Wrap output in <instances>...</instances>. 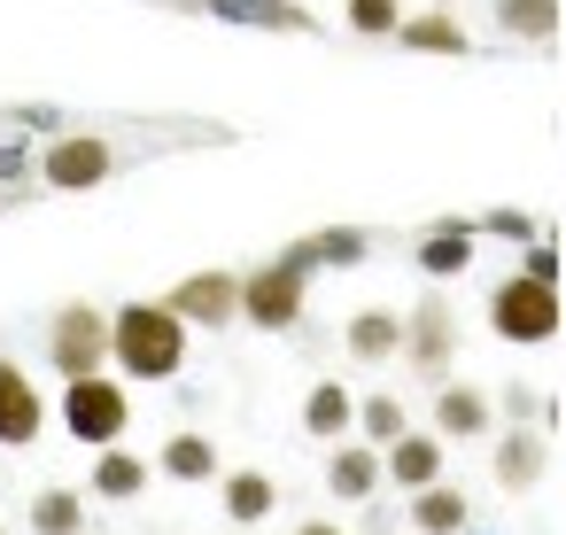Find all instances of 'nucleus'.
Masks as SVG:
<instances>
[{"instance_id": "1", "label": "nucleus", "mask_w": 566, "mask_h": 535, "mask_svg": "<svg viewBox=\"0 0 566 535\" xmlns=\"http://www.w3.org/2000/svg\"><path fill=\"white\" fill-rule=\"evenodd\" d=\"M187 326L156 303V295H133L125 311H109V365H117V380L125 388H140V380H179L187 373Z\"/></svg>"}, {"instance_id": "2", "label": "nucleus", "mask_w": 566, "mask_h": 535, "mask_svg": "<svg viewBox=\"0 0 566 535\" xmlns=\"http://www.w3.org/2000/svg\"><path fill=\"white\" fill-rule=\"evenodd\" d=\"M133 156H148V148H125V140H109V133H48L32 179H40V195H86V187L117 179Z\"/></svg>"}, {"instance_id": "3", "label": "nucleus", "mask_w": 566, "mask_h": 535, "mask_svg": "<svg viewBox=\"0 0 566 535\" xmlns=\"http://www.w3.org/2000/svg\"><path fill=\"white\" fill-rule=\"evenodd\" d=\"M63 427H71V442H86V450L125 442V427H133V388H125L117 373H78V380H63Z\"/></svg>"}, {"instance_id": "4", "label": "nucleus", "mask_w": 566, "mask_h": 535, "mask_svg": "<svg viewBox=\"0 0 566 535\" xmlns=\"http://www.w3.org/2000/svg\"><path fill=\"white\" fill-rule=\"evenodd\" d=\"M489 334H496V342H520V349H543V342L558 334V287H543V280H527V272L496 280V287H489Z\"/></svg>"}, {"instance_id": "5", "label": "nucleus", "mask_w": 566, "mask_h": 535, "mask_svg": "<svg viewBox=\"0 0 566 535\" xmlns=\"http://www.w3.org/2000/svg\"><path fill=\"white\" fill-rule=\"evenodd\" d=\"M303 311H311V280L287 272L280 256L256 264V272H241V311H233L241 326H256V334H295Z\"/></svg>"}, {"instance_id": "6", "label": "nucleus", "mask_w": 566, "mask_h": 535, "mask_svg": "<svg viewBox=\"0 0 566 535\" xmlns=\"http://www.w3.org/2000/svg\"><path fill=\"white\" fill-rule=\"evenodd\" d=\"M48 365H55L63 380H78V373H109V311H94V303H63V311L48 318Z\"/></svg>"}, {"instance_id": "7", "label": "nucleus", "mask_w": 566, "mask_h": 535, "mask_svg": "<svg viewBox=\"0 0 566 535\" xmlns=\"http://www.w3.org/2000/svg\"><path fill=\"white\" fill-rule=\"evenodd\" d=\"M164 311L187 326V334H226V326H241L233 311H241V272H187L171 295H164Z\"/></svg>"}, {"instance_id": "8", "label": "nucleus", "mask_w": 566, "mask_h": 535, "mask_svg": "<svg viewBox=\"0 0 566 535\" xmlns=\"http://www.w3.org/2000/svg\"><path fill=\"white\" fill-rule=\"evenodd\" d=\"M373 249H380V233L373 225H318V233H303V241H287L280 249V264L287 272H365L373 264Z\"/></svg>"}, {"instance_id": "9", "label": "nucleus", "mask_w": 566, "mask_h": 535, "mask_svg": "<svg viewBox=\"0 0 566 535\" xmlns=\"http://www.w3.org/2000/svg\"><path fill=\"white\" fill-rule=\"evenodd\" d=\"M450 349H458V318H450V303H442V295H419V303L403 311V342H396V357H403L411 373H450Z\"/></svg>"}, {"instance_id": "10", "label": "nucleus", "mask_w": 566, "mask_h": 535, "mask_svg": "<svg viewBox=\"0 0 566 535\" xmlns=\"http://www.w3.org/2000/svg\"><path fill=\"white\" fill-rule=\"evenodd\" d=\"M473 249H481V233H473V218H434V225H419L411 233V264H419V280H458V272H473Z\"/></svg>"}, {"instance_id": "11", "label": "nucleus", "mask_w": 566, "mask_h": 535, "mask_svg": "<svg viewBox=\"0 0 566 535\" xmlns=\"http://www.w3.org/2000/svg\"><path fill=\"white\" fill-rule=\"evenodd\" d=\"M40 434H48V396L17 357H0V450H32Z\"/></svg>"}, {"instance_id": "12", "label": "nucleus", "mask_w": 566, "mask_h": 535, "mask_svg": "<svg viewBox=\"0 0 566 535\" xmlns=\"http://www.w3.org/2000/svg\"><path fill=\"white\" fill-rule=\"evenodd\" d=\"M442 465H450V442L434 427H403L380 450V481H396V489H427V481H442Z\"/></svg>"}, {"instance_id": "13", "label": "nucleus", "mask_w": 566, "mask_h": 535, "mask_svg": "<svg viewBox=\"0 0 566 535\" xmlns=\"http://www.w3.org/2000/svg\"><path fill=\"white\" fill-rule=\"evenodd\" d=\"M489 427H496V396H489V388L450 380V388L434 396V434H442V442H481Z\"/></svg>"}, {"instance_id": "14", "label": "nucleus", "mask_w": 566, "mask_h": 535, "mask_svg": "<svg viewBox=\"0 0 566 535\" xmlns=\"http://www.w3.org/2000/svg\"><path fill=\"white\" fill-rule=\"evenodd\" d=\"M396 48H411V55H473V32L458 24V9H419V17H396V32H388Z\"/></svg>"}, {"instance_id": "15", "label": "nucleus", "mask_w": 566, "mask_h": 535, "mask_svg": "<svg viewBox=\"0 0 566 535\" xmlns=\"http://www.w3.org/2000/svg\"><path fill=\"white\" fill-rule=\"evenodd\" d=\"M373 489H380V450L342 434V442L326 450V496H342V504H373Z\"/></svg>"}, {"instance_id": "16", "label": "nucleus", "mask_w": 566, "mask_h": 535, "mask_svg": "<svg viewBox=\"0 0 566 535\" xmlns=\"http://www.w3.org/2000/svg\"><path fill=\"white\" fill-rule=\"evenodd\" d=\"M187 9H202L218 24H256V32H318V17L295 9V0H187Z\"/></svg>"}, {"instance_id": "17", "label": "nucleus", "mask_w": 566, "mask_h": 535, "mask_svg": "<svg viewBox=\"0 0 566 535\" xmlns=\"http://www.w3.org/2000/svg\"><path fill=\"white\" fill-rule=\"evenodd\" d=\"M148 481H156V465H148L140 450H125V442H109V450L94 458V473H86V489H94L102 504H133Z\"/></svg>"}, {"instance_id": "18", "label": "nucleus", "mask_w": 566, "mask_h": 535, "mask_svg": "<svg viewBox=\"0 0 566 535\" xmlns=\"http://www.w3.org/2000/svg\"><path fill=\"white\" fill-rule=\"evenodd\" d=\"M419 535H465V520H473V504H465V489L458 481H427V489H411V512H403Z\"/></svg>"}, {"instance_id": "19", "label": "nucleus", "mask_w": 566, "mask_h": 535, "mask_svg": "<svg viewBox=\"0 0 566 535\" xmlns=\"http://www.w3.org/2000/svg\"><path fill=\"white\" fill-rule=\"evenodd\" d=\"M396 342H403V311H357V318L342 326V349H349L357 365H388Z\"/></svg>"}, {"instance_id": "20", "label": "nucleus", "mask_w": 566, "mask_h": 535, "mask_svg": "<svg viewBox=\"0 0 566 535\" xmlns=\"http://www.w3.org/2000/svg\"><path fill=\"white\" fill-rule=\"evenodd\" d=\"M543 465H551V442H543L535 427L496 434V481H504V489H535V481H543Z\"/></svg>"}, {"instance_id": "21", "label": "nucleus", "mask_w": 566, "mask_h": 535, "mask_svg": "<svg viewBox=\"0 0 566 535\" xmlns=\"http://www.w3.org/2000/svg\"><path fill=\"white\" fill-rule=\"evenodd\" d=\"M272 504H280V481H272L264 465L226 473V520H233V527H264V520H272Z\"/></svg>"}, {"instance_id": "22", "label": "nucleus", "mask_w": 566, "mask_h": 535, "mask_svg": "<svg viewBox=\"0 0 566 535\" xmlns=\"http://www.w3.org/2000/svg\"><path fill=\"white\" fill-rule=\"evenodd\" d=\"M489 24H496L504 40L551 48V32H558V0H489Z\"/></svg>"}, {"instance_id": "23", "label": "nucleus", "mask_w": 566, "mask_h": 535, "mask_svg": "<svg viewBox=\"0 0 566 535\" xmlns=\"http://www.w3.org/2000/svg\"><path fill=\"white\" fill-rule=\"evenodd\" d=\"M349 419H357V388H342V380H318V388L303 396V427H311L318 442H342V434H349Z\"/></svg>"}, {"instance_id": "24", "label": "nucleus", "mask_w": 566, "mask_h": 535, "mask_svg": "<svg viewBox=\"0 0 566 535\" xmlns=\"http://www.w3.org/2000/svg\"><path fill=\"white\" fill-rule=\"evenodd\" d=\"M148 465H156V473H171V481H210V473H218V442H210V434H195V427H179Z\"/></svg>"}, {"instance_id": "25", "label": "nucleus", "mask_w": 566, "mask_h": 535, "mask_svg": "<svg viewBox=\"0 0 566 535\" xmlns=\"http://www.w3.org/2000/svg\"><path fill=\"white\" fill-rule=\"evenodd\" d=\"M78 527H86V496L78 489L55 481V489L32 496V535H78Z\"/></svg>"}, {"instance_id": "26", "label": "nucleus", "mask_w": 566, "mask_h": 535, "mask_svg": "<svg viewBox=\"0 0 566 535\" xmlns=\"http://www.w3.org/2000/svg\"><path fill=\"white\" fill-rule=\"evenodd\" d=\"M349 427H365V442H373V450H388L411 419H403V396H357V419H349Z\"/></svg>"}, {"instance_id": "27", "label": "nucleus", "mask_w": 566, "mask_h": 535, "mask_svg": "<svg viewBox=\"0 0 566 535\" xmlns=\"http://www.w3.org/2000/svg\"><path fill=\"white\" fill-rule=\"evenodd\" d=\"M396 17H403V0H342V24H349L357 40H388Z\"/></svg>"}, {"instance_id": "28", "label": "nucleus", "mask_w": 566, "mask_h": 535, "mask_svg": "<svg viewBox=\"0 0 566 535\" xmlns=\"http://www.w3.org/2000/svg\"><path fill=\"white\" fill-rule=\"evenodd\" d=\"M32 195H40V179L24 171V140H17V148H0V210H24Z\"/></svg>"}, {"instance_id": "29", "label": "nucleus", "mask_w": 566, "mask_h": 535, "mask_svg": "<svg viewBox=\"0 0 566 535\" xmlns=\"http://www.w3.org/2000/svg\"><path fill=\"white\" fill-rule=\"evenodd\" d=\"M473 233H496V241H520V249H527L543 225H535L527 210H489V218H473Z\"/></svg>"}, {"instance_id": "30", "label": "nucleus", "mask_w": 566, "mask_h": 535, "mask_svg": "<svg viewBox=\"0 0 566 535\" xmlns=\"http://www.w3.org/2000/svg\"><path fill=\"white\" fill-rule=\"evenodd\" d=\"M520 272H527V280H543V287H558V249L535 233V241H527V256H520Z\"/></svg>"}, {"instance_id": "31", "label": "nucleus", "mask_w": 566, "mask_h": 535, "mask_svg": "<svg viewBox=\"0 0 566 535\" xmlns=\"http://www.w3.org/2000/svg\"><path fill=\"white\" fill-rule=\"evenodd\" d=\"M496 403H504L512 419H551V403H543V388H504Z\"/></svg>"}, {"instance_id": "32", "label": "nucleus", "mask_w": 566, "mask_h": 535, "mask_svg": "<svg viewBox=\"0 0 566 535\" xmlns=\"http://www.w3.org/2000/svg\"><path fill=\"white\" fill-rule=\"evenodd\" d=\"M295 535H342V527H334V520H303Z\"/></svg>"}, {"instance_id": "33", "label": "nucleus", "mask_w": 566, "mask_h": 535, "mask_svg": "<svg viewBox=\"0 0 566 535\" xmlns=\"http://www.w3.org/2000/svg\"><path fill=\"white\" fill-rule=\"evenodd\" d=\"M427 9H458V0H427Z\"/></svg>"}, {"instance_id": "34", "label": "nucleus", "mask_w": 566, "mask_h": 535, "mask_svg": "<svg viewBox=\"0 0 566 535\" xmlns=\"http://www.w3.org/2000/svg\"><path fill=\"white\" fill-rule=\"evenodd\" d=\"M0 535H9V527H0Z\"/></svg>"}]
</instances>
